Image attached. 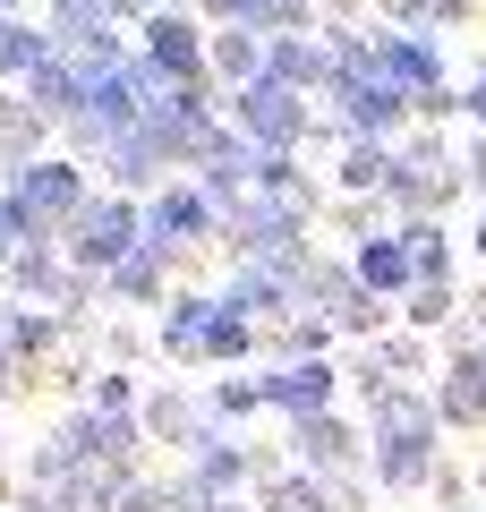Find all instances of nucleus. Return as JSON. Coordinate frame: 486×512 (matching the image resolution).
I'll return each instance as SVG.
<instances>
[{
	"instance_id": "f257e3e1",
	"label": "nucleus",
	"mask_w": 486,
	"mask_h": 512,
	"mask_svg": "<svg viewBox=\"0 0 486 512\" xmlns=\"http://www.w3.org/2000/svg\"><path fill=\"white\" fill-rule=\"evenodd\" d=\"M376 470H384V487H418V478H435V410H427V402H410V393H384Z\"/></svg>"
},
{
	"instance_id": "f03ea898",
	"label": "nucleus",
	"mask_w": 486,
	"mask_h": 512,
	"mask_svg": "<svg viewBox=\"0 0 486 512\" xmlns=\"http://www.w3.org/2000/svg\"><path fill=\"white\" fill-rule=\"evenodd\" d=\"M239 137H248L256 154H282L307 137V103L299 86H282V77H256V86H239Z\"/></svg>"
},
{
	"instance_id": "7ed1b4c3",
	"label": "nucleus",
	"mask_w": 486,
	"mask_h": 512,
	"mask_svg": "<svg viewBox=\"0 0 486 512\" xmlns=\"http://www.w3.org/2000/svg\"><path fill=\"white\" fill-rule=\"evenodd\" d=\"M69 231H77L69 248L86 256V265H111V274H120L128 256L145 248V214H137V205H128V197H103V205H77V222H69Z\"/></svg>"
},
{
	"instance_id": "20e7f679",
	"label": "nucleus",
	"mask_w": 486,
	"mask_h": 512,
	"mask_svg": "<svg viewBox=\"0 0 486 512\" xmlns=\"http://www.w3.org/2000/svg\"><path fill=\"white\" fill-rule=\"evenodd\" d=\"M214 231V197L205 188H162L154 197V214H145V248H188V239H205Z\"/></svg>"
},
{
	"instance_id": "39448f33",
	"label": "nucleus",
	"mask_w": 486,
	"mask_h": 512,
	"mask_svg": "<svg viewBox=\"0 0 486 512\" xmlns=\"http://www.w3.org/2000/svg\"><path fill=\"white\" fill-rule=\"evenodd\" d=\"M145 60H154L171 86H197V60H205V43H197V18H180V9H162L154 26H145Z\"/></svg>"
},
{
	"instance_id": "423d86ee",
	"label": "nucleus",
	"mask_w": 486,
	"mask_h": 512,
	"mask_svg": "<svg viewBox=\"0 0 486 512\" xmlns=\"http://www.w3.org/2000/svg\"><path fill=\"white\" fill-rule=\"evenodd\" d=\"M18 197H26V214H69L77 222V205H86V180H77V163H18Z\"/></svg>"
},
{
	"instance_id": "0eeeda50",
	"label": "nucleus",
	"mask_w": 486,
	"mask_h": 512,
	"mask_svg": "<svg viewBox=\"0 0 486 512\" xmlns=\"http://www.w3.org/2000/svg\"><path fill=\"white\" fill-rule=\"evenodd\" d=\"M324 393H333V367H324V359H290L282 376H265V402H282L290 419H316Z\"/></svg>"
},
{
	"instance_id": "6e6552de",
	"label": "nucleus",
	"mask_w": 486,
	"mask_h": 512,
	"mask_svg": "<svg viewBox=\"0 0 486 512\" xmlns=\"http://www.w3.org/2000/svg\"><path fill=\"white\" fill-rule=\"evenodd\" d=\"M333 69V43H307V35H273L265 43V77H282V86H307V77Z\"/></svg>"
},
{
	"instance_id": "1a4fd4ad",
	"label": "nucleus",
	"mask_w": 486,
	"mask_h": 512,
	"mask_svg": "<svg viewBox=\"0 0 486 512\" xmlns=\"http://www.w3.org/2000/svg\"><path fill=\"white\" fill-rule=\"evenodd\" d=\"M214 325H222V299H171V316H162V342L188 350V359H205Z\"/></svg>"
},
{
	"instance_id": "9d476101",
	"label": "nucleus",
	"mask_w": 486,
	"mask_h": 512,
	"mask_svg": "<svg viewBox=\"0 0 486 512\" xmlns=\"http://www.w3.org/2000/svg\"><path fill=\"white\" fill-rule=\"evenodd\" d=\"M410 274H418V265H410V248H401V231L359 248V282H367L376 299H384V291H410Z\"/></svg>"
},
{
	"instance_id": "9b49d317",
	"label": "nucleus",
	"mask_w": 486,
	"mask_h": 512,
	"mask_svg": "<svg viewBox=\"0 0 486 512\" xmlns=\"http://www.w3.org/2000/svg\"><path fill=\"white\" fill-rule=\"evenodd\" d=\"M299 453L316 461V470H350V453H359V444H350V427L333 419V410H316V419H299Z\"/></svg>"
},
{
	"instance_id": "f8f14e48",
	"label": "nucleus",
	"mask_w": 486,
	"mask_h": 512,
	"mask_svg": "<svg viewBox=\"0 0 486 512\" xmlns=\"http://www.w3.org/2000/svg\"><path fill=\"white\" fill-rule=\"evenodd\" d=\"M444 376H452L444 384V419H486V359H478V350H461Z\"/></svg>"
},
{
	"instance_id": "ddd939ff",
	"label": "nucleus",
	"mask_w": 486,
	"mask_h": 512,
	"mask_svg": "<svg viewBox=\"0 0 486 512\" xmlns=\"http://www.w3.org/2000/svg\"><path fill=\"white\" fill-rule=\"evenodd\" d=\"M333 504H342V487H324L316 470L273 478V487H265V512H333Z\"/></svg>"
},
{
	"instance_id": "4468645a",
	"label": "nucleus",
	"mask_w": 486,
	"mask_h": 512,
	"mask_svg": "<svg viewBox=\"0 0 486 512\" xmlns=\"http://www.w3.org/2000/svg\"><path fill=\"white\" fill-rule=\"evenodd\" d=\"M0 69H9V77H43V69H52V43H43L26 18H9V26H0Z\"/></svg>"
},
{
	"instance_id": "2eb2a0df",
	"label": "nucleus",
	"mask_w": 486,
	"mask_h": 512,
	"mask_svg": "<svg viewBox=\"0 0 486 512\" xmlns=\"http://www.w3.org/2000/svg\"><path fill=\"white\" fill-rule=\"evenodd\" d=\"M214 9H222L231 26H256V35H290L307 0H214Z\"/></svg>"
},
{
	"instance_id": "dca6fc26",
	"label": "nucleus",
	"mask_w": 486,
	"mask_h": 512,
	"mask_svg": "<svg viewBox=\"0 0 486 512\" xmlns=\"http://www.w3.org/2000/svg\"><path fill=\"white\" fill-rule=\"evenodd\" d=\"M401 248H410V265H418L427 282H444L452 248H444V231H435V222H410V231H401Z\"/></svg>"
},
{
	"instance_id": "f3484780",
	"label": "nucleus",
	"mask_w": 486,
	"mask_h": 512,
	"mask_svg": "<svg viewBox=\"0 0 486 512\" xmlns=\"http://www.w3.org/2000/svg\"><path fill=\"white\" fill-rule=\"evenodd\" d=\"M376 180H393V154H384V146H350V163H342V188L359 197V188H376Z\"/></svg>"
},
{
	"instance_id": "a211bd4d",
	"label": "nucleus",
	"mask_w": 486,
	"mask_h": 512,
	"mask_svg": "<svg viewBox=\"0 0 486 512\" xmlns=\"http://www.w3.org/2000/svg\"><path fill=\"white\" fill-rule=\"evenodd\" d=\"M43 222L26 214V197H0V256H26V239H35Z\"/></svg>"
},
{
	"instance_id": "6ab92c4d",
	"label": "nucleus",
	"mask_w": 486,
	"mask_h": 512,
	"mask_svg": "<svg viewBox=\"0 0 486 512\" xmlns=\"http://www.w3.org/2000/svg\"><path fill=\"white\" fill-rule=\"evenodd\" d=\"M248 342H256V325L231 308V299H222V325H214V342H205V359H239Z\"/></svg>"
},
{
	"instance_id": "aec40b11",
	"label": "nucleus",
	"mask_w": 486,
	"mask_h": 512,
	"mask_svg": "<svg viewBox=\"0 0 486 512\" xmlns=\"http://www.w3.org/2000/svg\"><path fill=\"white\" fill-rule=\"evenodd\" d=\"M444 316H452V291L444 282H418L410 291V325H444Z\"/></svg>"
},
{
	"instance_id": "412c9836",
	"label": "nucleus",
	"mask_w": 486,
	"mask_h": 512,
	"mask_svg": "<svg viewBox=\"0 0 486 512\" xmlns=\"http://www.w3.org/2000/svg\"><path fill=\"white\" fill-rule=\"evenodd\" d=\"M461 171H469V188H486V137L469 146V163H461Z\"/></svg>"
},
{
	"instance_id": "4be33fe9",
	"label": "nucleus",
	"mask_w": 486,
	"mask_h": 512,
	"mask_svg": "<svg viewBox=\"0 0 486 512\" xmlns=\"http://www.w3.org/2000/svg\"><path fill=\"white\" fill-rule=\"evenodd\" d=\"M461 111H469V120H478V128H486V77H478V86H469V94H461Z\"/></svg>"
},
{
	"instance_id": "5701e85b",
	"label": "nucleus",
	"mask_w": 486,
	"mask_h": 512,
	"mask_svg": "<svg viewBox=\"0 0 486 512\" xmlns=\"http://www.w3.org/2000/svg\"><path fill=\"white\" fill-rule=\"evenodd\" d=\"M9 18H18V0H0V26H9Z\"/></svg>"
},
{
	"instance_id": "b1692460",
	"label": "nucleus",
	"mask_w": 486,
	"mask_h": 512,
	"mask_svg": "<svg viewBox=\"0 0 486 512\" xmlns=\"http://www.w3.org/2000/svg\"><path fill=\"white\" fill-rule=\"evenodd\" d=\"M478 256H486V231H478Z\"/></svg>"
}]
</instances>
